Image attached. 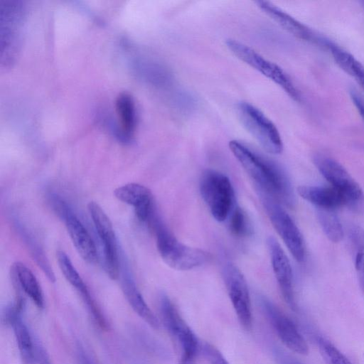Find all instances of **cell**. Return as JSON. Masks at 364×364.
<instances>
[{
    "label": "cell",
    "mask_w": 364,
    "mask_h": 364,
    "mask_svg": "<svg viewBox=\"0 0 364 364\" xmlns=\"http://www.w3.org/2000/svg\"><path fill=\"white\" fill-rule=\"evenodd\" d=\"M229 148L262 194L276 198L287 205L294 203V190L285 171L276 163L258 154L237 140Z\"/></svg>",
    "instance_id": "6da1fadb"
},
{
    "label": "cell",
    "mask_w": 364,
    "mask_h": 364,
    "mask_svg": "<svg viewBox=\"0 0 364 364\" xmlns=\"http://www.w3.org/2000/svg\"><path fill=\"white\" fill-rule=\"evenodd\" d=\"M151 226L156 234L158 252L170 267L190 270L203 265L210 259L205 251L179 242L158 218H155Z\"/></svg>",
    "instance_id": "7a4b0ae2"
},
{
    "label": "cell",
    "mask_w": 364,
    "mask_h": 364,
    "mask_svg": "<svg viewBox=\"0 0 364 364\" xmlns=\"http://www.w3.org/2000/svg\"><path fill=\"white\" fill-rule=\"evenodd\" d=\"M199 189L213 217L218 222L225 220L235 207V193L229 178L220 171L208 169L200 178Z\"/></svg>",
    "instance_id": "3957f363"
},
{
    "label": "cell",
    "mask_w": 364,
    "mask_h": 364,
    "mask_svg": "<svg viewBox=\"0 0 364 364\" xmlns=\"http://www.w3.org/2000/svg\"><path fill=\"white\" fill-rule=\"evenodd\" d=\"M159 310L164 326L181 348L179 364H196L200 350L198 340L165 294L160 295Z\"/></svg>",
    "instance_id": "277c9868"
},
{
    "label": "cell",
    "mask_w": 364,
    "mask_h": 364,
    "mask_svg": "<svg viewBox=\"0 0 364 364\" xmlns=\"http://www.w3.org/2000/svg\"><path fill=\"white\" fill-rule=\"evenodd\" d=\"M225 45L238 59L279 86L291 99L300 101V92L288 74L278 65L269 61L248 46L235 39H228Z\"/></svg>",
    "instance_id": "5b68a950"
},
{
    "label": "cell",
    "mask_w": 364,
    "mask_h": 364,
    "mask_svg": "<svg viewBox=\"0 0 364 364\" xmlns=\"http://www.w3.org/2000/svg\"><path fill=\"white\" fill-rule=\"evenodd\" d=\"M237 112L243 127L264 150L272 154L282 151L283 143L277 128L260 109L249 102H240Z\"/></svg>",
    "instance_id": "8992f818"
},
{
    "label": "cell",
    "mask_w": 364,
    "mask_h": 364,
    "mask_svg": "<svg viewBox=\"0 0 364 364\" xmlns=\"http://www.w3.org/2000/svg\"><path fill=\"white\" fill-rule=\"evenodd\" d=\"M314 163L326 180L344 197L347 206L359 208L364 203V193L358 182L336 159L322 154Z\"/></svg>",
    "instance_id": "52a82bcc"
},
{
    "label": "cell",
    "mask_w": 364,
    "mask_h": 364,
    "mask_svg": "<svg viewBox=\"0 0 364 364\" xmlns=\"http://www.w3.org/2000/svg\"><path fill=\"white\" fill-rule=\"evenodd\" d=\"M262 203L267 214L289 252L298 262H303L306 258V246L303 235L296 224L273 198L262 194Z\"/></svg>",
    "instance_id": "ba28073f"
},
{
    "label": "cell",
    "mask_w": 364,
    "mask_h": 364,
    "mask_svg": "<svg viewBox=\"0 0 364 364\" xmlns=\"http://www.w3.org/2000/svg\"><path fill=\"white\" fill-rule=\"evenodd\" d=\"M224 282L237 318L246 330L252 328L251 301L247 282L237 267L228 262L223 270Z\"/></svg>",
    "instance_id": "9c48e42d"
},
{
    "label": "cell",
    "mask_w": 364,
    "mask_h": 364,
    "mask_svg": "<svg viewBox=\"0 0 364 364\" xmlns=\"http://www.w3.org/2000/svg\"><path fill=\"white\" fill-rule=\"evenodd\" d=\"M87 208L97 235L103 244L105 269L112 279L119 277V262L117 240L112 224L103 209L95 202H90Z\"/></svg>",
    "instance_id": "30bf717a"
},
{
    "label": "cell",
    "mask_w": 364,
    "mask_h": 364,
    "mask_svg": "<svg viewBox=\"0 0 364 364\" xmlns=\"http://www.w3.org/2000/svg\"><path fill=\"white\" fill-rule=\"evenodd\" d=\"M260 304L283 344L294 353L306 355L308 345L293 321L267 298L261 297Z\"/></svg>",
    "instance_id": "8fae6325"
},
{
    "label": "cell",
    "mask_w": 364,
    "mask_h": 364,
    "mask_svg": "<svg viewBox=\"0 0 364 364\" xmlns=\"http://www.w3.org/2000/svg\"><path fill=\"white\" fill-rule=\"evenodd\" d=\"M257 7L279 26L294 36L328 48L331 41L317 35L313 30L284 11L267 1H257Z\"/></svg>",
    "instance_id": "7c38bea8"
},
{
    "label": "cell",
    "mask_w": 364,
    "mask_h": 364,
    "mask_svg": "<svg viewBox=\"0 0 364 364\" xmlns=\"http://www.w3.org/2000/svg\"><path fill=\"white\" fill-rule=\"evenodd\" d=\"M267 244L273 272L282 296L289 306L295 311L296 304L293 287V272L290 261L274 237H269Z\"/></svg>",
    "instance_id": "4fadbf2b"
},
{
    "label": "cell",
    "mask_w": 364,
    "mask_h": 364,
    "mask_svg": "<svg viewBox=\"0 0 364 364\" xmlns=\"http://www.w3.org/2000/svg\"><path fill=\"white\" fill-rule=\"evenodd\" d=\"M114 194L119 200L134 207L136 218L141 222L151 224L156 216L153 196L148 188L131 183L117 188Z\"/></svg>",
    "instance_id": "5bb4252c"
},
{
    "label": "cell",
    "mask_w": 364,
    "mask_h": 364,
    "mask_svg": "<svg viewBox=\"0 0 364 364\" xmlns=\"http://www.w3.org/2000/svg\"><path fill=\"white\" fill-rule=\"evenodd\" d=\"M23 304L21 297H18L14 304L6 309L4 319L13 328L23 361L26 364H33L34 336L22 319L21 311Z\"/></svg>",
    "instance_id": "9a60e30c"
},
{
    "label": "cell",
    "mask_w": 364,
    "mask_h": 364,
    "mask_svg": "<svg viewBox=\"0 0 364 364\" xmlns=\"http://www.w3.org/2000/svg\"><path fill=\"white\" fill-rule=\"evenodd\" d=\"M70 237L80 256L89 264L97 260V252L89 232L71 210L63 218Z\"/></svg>",
    "instance_id": "2e32d148"
},
{
    "label": "cell",
    "mask_w": 364,
    "mask_h": 364,
    "mask_svg": "<svg viewBox=\"0 0 364 364\" xmlns=\"http://www.w3.org/2000/svg\"><path fill=\"white\" fill-rule=\"evenodd\" d=\"M299 195L317 209L333 210L347 205L342 194L332 186H301L298 187Z\"/></svg>",
    "instance_id": "e0dca14e"
},
{
    "label": "cell",
    "mask_w": 364,
    "mask_h": 364,
    "mask_svg": "<svg viewBox=\"0 0 364 364\" xmlns=\"http://www.w3.org/2000/svg\"><path fill=\"white\" fill-rule=\"evenodd\" d=\"M122 289L133 310L151 327L159 328V321L144 301L130 274L124 270L122 276Z\"/></svg>",
    "instance_id": "ac0fdd59"
},
{
    "label": "cell",
    "mask_w": 364,
    "mask_h": 364,
    "mask_svg": "<svg viewBox=\"0 0 364 364\" xmlns=\"http://www.w3.org/2000/svg\"><path fill=\"white\" fill-rule=\"evenodd\" d=\"M59 267L67 281L81 294L94 318H98L102 313L92 299L85 284L73 266L69 257L62 250L57 252Z\"/></svg>",
    "instance_id": "d6986e66"
},
{
    "label": "cell",
    "mask_w": 364,
    "mask_h": 364,
    "mask_svg": "<svg viewBox=\"0 0 364 364\" xmlns=\"http://www.w3.org/2000/svg\"><path fill=\"white\" fill-rule=\"evenodd\" d=\"M12 274L18 286L39 309L44 306V299L35 275L24 264L17 262L13 264Z\"/></svg>",
    "instance_id": "ffe728a7"
},
{
    "label": "cell",
    "mask_w": 364,
    "mask_h": 364,
    "mask_svg": "<svg viewBox=\"0 0 364 364\" xmlns=\"http://www.w3.org/2000/svg\"><path fill=\"white\" fill-rule=\"evenodd\" d=\"M328 49L338 66L364 90V65L352 54L331 42Z\"/></svg>",
    "instance_id": "44dd1931"
},
{
    "label": "cell",
    "mask_w": 364,
    "mask_h": 364,
    "mask_svg": "<svg viewBox=\"0 0 364 364\" xmlns=\"http://www.w3.org/2000/svg\"><path fill=\"white\" fill-rule=\"evenodd\" d=\"M317 219L326 237L333 242H339L344 236L342 223L333 210L317 209Z\"/></svg>",
    "instance_id": "7402d4cb"
},
{
    "label": "cell",
    "mask_w": 364,
    "mask_h": 364,
    "mask_svg": "<svg viewBox=\"0 0 364 364\" xmlns=\"http://www.w3.org/2000/svg\"><path fill=\"white\" fill-rule=\"evenodd\" d=\"M131 330L134 341L146 352L162 360L171 358V352L166 346L149 332L138 327Z\"/></svg>",
    "instance_id": "603a6c76"
},
{
    "label": "cell",
    "mask_w": 364,
    "mask_h": 364,
    "mask_svg": "<svg viewBox=\"0 0 364 364\" xmlns=\"http://www.w3.org/2000/svg\"><path fill=\"white\" fill-rule=\"evenodd\" d=\"M349 239L359 284L364 292V230L360 226L352 225L349 229Z\"/></svg>",
    "instance_id": "cb8c5ba5"
},
{
    "label": "cell",
    "mask_w": 364,
    "mask_h": 364,
    "mask_svg": "<svg viewBox=\"0 0 364 364\" xmlns=\"http://www.w3.org/2000/svg\"><path fill=\"white\" fill-rule=\"evenodd\" d=\"M117 110L127 141L132 136L136 124V112L132 98L127 94L120 95L117 100Z\"/></svg>",
    "instance_id": "d4e9b609"
},
{
    "label": "cell",
    "mask_w": 364,
    "mask_h": 364,
    "mask_svg": "<svg viewBox=\"0 0 364 364\" xmlns=\"http://www.w3.org/2000/svg\"><path fill=\"white\" fill-rule=\"evenodd\" d=\"M18 228L21 232V237L28 247L33 259H35L37 264L41 268L48 279L50 282H54L55 280V274L43 250L40 248L38 243L30 236L29 233L22 228L21 225L18 226Z\"/></svg>",
    "instance_id": "484cf974"
},
{
    "label": "cell",
    "mask_w": 364,
    "mask_h": 364,
    "mask_svg": "<svg viewBox=\"0 0 364 364\" xmlns=\"http://www.w3.org/2000/svg\"><path fill=\"white\" fill-rule=\"evenodd\" d=\"M317 343L320 352L327 364H353L333 343L327 339L319 337Z\"/></svg>",
    "instance_id": "4316f807"
},
{
    "label": "cell",
    "mask_w": 364,
    "mask_h": 364,
    "mask_svg": "<svg viewBox=\"0 0 364 364\" xmlns=\"http://www.w3.org/2000/svg\"><path fill=\"white\" fill-rule=\"evenodd\" d=\"M229 218V228L234 235L244 237L250 234V227L248 219L240 207L235 206Z\"/></svg>",
    "instance_id": "83f0119b"
},
{
    "label": "cell",
    "mask_w": 364,
    "mask_h": 364,
    "mask_svg": "<svg viewBox=\"0 0 364 364\" xmlns=\"http://www.w3.org/2000/svg\"><path fill=\"white\" fill-rule=\"evenodd\" d=\"M200 350L209 364H229L223 354L213 345L205 343L200 346Z\"/></svg>",
    "instance_id": "f1b7e54d"
},
{
    "label": "cell",
    "mask_w": 364,
    "mask_h": 364,
    "mask_svg": "<svg viewBox=\"0 0 364 364\" xmlns=\"http://www.w3.org/2000/svg\"><path fill=\"white\" fill-rule=\"evenodd\" d=\"M33 364H52L48 354L39 340L34 337Z\"/></svg>",
    "instance_id": "f546056e"
},
{
    "label": "cell",
    "mask_w": 364,
    "mask_h": 364,
    "mask_svg": "<svg viewBox=\"0 0 364 364\" xmlns=\"http://www.w3.org/2000/svg\"><path fill=\"white\" fill-rule=\"evenodd\" d=\"M350 98L364 122V98L354 90H350Z\"/></svg>",
    "instance_id": "4dcf8cb0"
},
{
    "label": "cell",
    "mask_w": 364,
    "mask_h": 364,
    "mask_svg": "<svg viewBox=\"0 0 364 364\" xmlns=\"http://www.w3.org/2000/svg\"><path fill=\"white\" fill-rule=\"evenodd\" d=\"M276 359L279 364H302L297 360H294L292 358L284 353L281 350H276L274 352Z\"/></svg>",
    "instance_id": "1f68e13d"
},
{
    "label": "cell",
    "mask_w": 364,
    "mask_h": 364,
    "mask_svg": "<svg viewBox=\"0 0 364 364\" xmlns=\"http://www.w3.org/2000/svg\"><path fill=\"white\" fill-rule=\"evenodd\" d=\"M77 358L78 364H95L92 360L90 359V357L80 346L77 348Z\"/></svg>",
    "instance_id": "d6a6232c"
},
{
    "label": "cell",
    "mask_w": 364,
    "mask_h": 364,
    "mask_svg": "<svg viewBox=\"0 0 364 364\" xmlns=\"http://www.w3.org/2000/svg\"><path fill=\"white\" fill-rule=\"evenodd\" d=\"M131 364H147L143 360L138 359L137 358H129Z\"/></svg>",
    "instance_id": "836d02e7"
}]
</instances>
